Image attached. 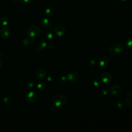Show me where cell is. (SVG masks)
Wrapping results in <instances>:
<instances>
[{"label":"cell","instance_id":"1","mask_svg":"<svg viewBox=\"0 0 132 132\" xmlns=\"http://www.w3.org/2000/svg\"><path fill=\"white\" fill-rule=\"evenodd\" d=\"M124 50L123 45L120 43H114L110 46L109 48V52L110 55L113 56H117L121 54Z\"/></svg>","mask_w":132,"mask_h":132},{"label":"cell","instance_id":"2","mask_svg":"<svg viewBox=\"0 0 132 132\" xmlns=\"http://www.w3.org/2000/svg\"><path fill=\"white\" fill-rule=\"evenodd\" d=\"M67 102L66 96L62 94H56L53 98V104L57 107H61L64 105Z\"/></svg>","mask_w":132,"mask_h":132},{"label":"cell","instance_id":"3","mask_svg":"<svg viewBox=\"0 0 132 132\" xmlns=\"http://www.w3.org/2000/svg\"><path fill=\"white\" fill-rule=\"evenodd\" d=\"M27 34L29 38H35L40 36L41 34V30L38 26H32L28 28L27 30Z\"/></svg>","mask_w":132,"mask_h":132},{"label":"cell","instance_id":"4","mask_svg":"<svg viewBox=\"0 0 132 132\" xmlns=\"http://www.w3.org/2000/svg\"><path fill=\"white\" fill-rule=\"evenodd\" d=\"M80 77V73L76 71H72L67 75V79L68 81L71 83L77 82L79 80Z\"/></svg>","mask_w":132,"mask_h":132},{"label":"cell","instance_id":"5","mask_svg":"<svg viewBox=\"0 0 132 132\" xmlns=\"http://www.w3.org/2000/svg\"><path fill=\"white\" fill-rule=\"evenodd\" d=\"M37 98V94L35 91L29 92L26 96V101L27 103L32 104L35 103Z\"/></svg>","mask_w":132,"mask_h":132},{"label":"cell","instance_id":"6","mask_svg":"<svg viewBox=\"0 0 132 132\" xmlns=\"http://www.w3.org/2000/svg\"><path fill=\"white\" fill-rule=\"evenodd\" d=\"M54 32L55 34L58 37H61L65 34V29L62 25H57L54 28Z\"/></svg>","mask_w":132,"mask_h":132},{"label":"cell","instance_id":"7","mask_svg":"<svg viewBox=\"0 0 132 132\" xmlns=\"http://www.w3.org/2000/svg\"><path fill=\"white\" fill-rule=\"evenodd\" d=\"M112 78V76L111 73L109 72H105L103 73L101 76V79L102 82L104 83L110 82Z\"/></svg>","mask_w":132,"mask_h":132},{"label":"cell","instance_id":"8","mask_svg":"<svg viewBox=\"0 0 132 132\" xmlns=\"http://www.w3.org/2000/svg\"><path fill=\"white\" fill-rule=\"evenodd\" d=\"M47 45V43L44 39H41L39 40L36 44L35 48L37 51L43 50Z\"/></svg>","mask_w":132,"mask_h":132},{"label":"cell","instance_id":"9","mask_svg":"<svg viewBox=\"0 0 132 132\" xmlns=\"http://www.w3.org/2000/svg\"><path fill=\"white\" fill-rule=\"evenodd\" d=\"M41 24L42 27L46 29H49L52 26V22L48 18L43 19L42 20Z\"/></svg>","mask_w":132,"mask_h":132},{"label":"cell","instance_id":"10","mask_svg":"<svg viewBox=\"0 0 132 132\" xmlns=\"http://www.w3.org/2000/svg\"><path fill=\"white\" fill-rule=\"evenodd\" d=\"M109 61H110L109 58L107 56H102L99 59L98 61V63L100 67H106L109 64Z\"/></svg>","mask_w":132,"mask_h":132},{"label":"cell","instance_id":"11","mask_svg":"<svg viewBox=\"0 0 132 132\" xmlns=\"http://www.w3.org/2000/svg\"><path fill=\"white\" fill-rule=\"evenodd\" d=\"M10 30L9 28L6 27L2 28L0 30V36L4 39H7L10 36Z\"/></svg>","mask_w":132,"mask_h":132},{"label":"cell","instance_id":"12","mask_svg":"<svg viewBox=\"0 0 132 132\" xmlns=\"http://www.w3.org/2000/svg\"><path fill=\"white\" fill-rule=\"evenodd\" d=\"M121 91V87L118 85H114L111 86L110 89V93L114 95L119 94Z\"/></svg>","mask_w":132,"mask_h":132},{"label":"cell","instance_id":"13","mask_svg":"<svg viewBox=\"0 0 132 132\" xmlns=\"http://www.w3.org/2000/svg\"><path fill=\"white\" fill-rule=\"evenodd\" d=\"M36 76L39 79H44L46 77V72L42 69H38L36 71Z\"/></svg>","mask_w":132,"mask_h":132},{"label":"cell","instance_id":"14","mask_svg":"<svg viewBox=\"0 0 132 132\" xmlns=\"http://www.w3.org/2000/svg\"><path fill=\"white\" fill-rule=\"evenodd\" d=\"M125 101L126 104L128 106L132 107V92H128L126 94L125 97Z\"/></svg>","mask_w":132,"mask_h":132},{"label":"cell","instance_id":"15","mask_svg":"<svg viewBox=\"0 0 132 132\" xmlns=\"http://www.w3.org/2000/svg\"><path fill=\"white\" fill-rule=\"evenodd\" d=\"M35 43V41L34 40H32L30 38H25L22 41V43L24 46L32 45V44H34Z\"/></svg>","mask_w":132,"mask_h":132},{"label":"cell","instance_id":"16","mask_svg":"<svg viewBox=\"0 0 132 132\" xmlns=\"http://www.w3.org/2000/svg\"><path fill=\"white\" fill-rule=\"evenodd\" d=\"M125 45L127 48L132 47V37H128L126 39L125 41Z\"/></svg>","mask_w":132,"mask_h":132},{"label":"cell","instance_id":"17","mask_svg":"<svg viewBox=\"0 0 132 132\" xmlns=\"http://www.w3.org/2000/svg\"><path fill=\"white\" fill-rule=\"evenodd\" d=\"M46 86V83L44 81H41L37 85V88L40 91L44 90Z\"/></svg>","mask_w":132,"mask_h":132},{"label":"cell","instance_id":"18","mask_svg":"<svg viewBox=\"0 0 132 132\" xmlns=\"http://www.w3.org/2000/svg\"><path fill=\"white\" fill-rule=\"evenodd\" d=\"M9 22L8 19L6 16H3L0 18V23L3 26H6Z\"/></svg>","mask_w":132,"mask_h":132},{"label":"cell","instance_id":"19","mask_svg":"<svg viewBox=\"0 0 132 132\" xmlns=\"http://www.w3.org/2000/svg\"><path fill=\"white\" fill-rule=\"evenodd\" d=\"M101 84H102V80L101 78L96 77L93 80V84L95 87H99L101 85Z\"/></svg>","mask_w":132,"mask_h":132},{"label":"cell","instance_id":"20","mask_svg":"<svg viewBox=\"0 0 132 132\" xmlns=\"http://www.w3.org/2000/svg\"><path fill=\"white\" fill-rule=\"evenodd\" d=\"M44 14L46 16L50 17L53 14V10L51 8H47L45 10Z\"/></svg>","mask_w":132,"mask_h":132},{"label":"cell","instance_id":"21","mask_svg":"<svg viewBox=\"0 0 132 132\" xmlns=\"http://www.w3.org/2000/svg\"><path fill=\"white\" fill-rule=\"evenodd\" d=\"M59 107H57L56 105H55L54 104L50 105L49 106V109L51 111H53V112H56V111H59Z\"/></svg>","mask_w":132,"mask_h":132},{"label":"cell","instance_id":"22","mask_svg":"<svg viewBox=\"0 0 132 132\" xmlns=\"http://www.w3.org/2000/svg\"><path fill=\"white\" fill-rule=\"evenodd\" d=\"M45 36L47 39L51 40L53 37V34L52 31L49 30V31H47V32H46L45 34Z\"/></svg>","mask_w":132,"mask_h":132},{"label":"cell","instance_id":"23","mask_svg":"<svg viewBox=\"0 0 132 132\" xmlns=\"http://www.w3.org/2000/svg\"><path fill=\"white\" fill-rule=\"evenodd\" d=\"M117 107L118 108L122 109H124L125 107L126 103L125 102H124L123 101H120V102H119L117 103Z\"/></svg>","mask_w":132,"mask_h":132},{"label":"cell","instance_id":"24","mask_svg":"<svg viewBox=\"0 0 132 132\" xmlns=\"http://www.w3.org/2000/svg\"><path fill=\"white\" fill-rule=\"evenodd\" d=\"M67 78L65 76H62L61 77V78L59 80V83L61 85H64L67 84Z\"/></svg>","mask_w":132,"mask_h":132},{"label":"cell","instance_id":"25","mask_svg":"<svg viewBox=\"0 0 132 132\" xmlns=\"http://www.w3.org/2000/svg\"><path fill=\"white\" fill-rule=\"evenodd\" d=\"M34 82L32 81H28L26 83V87L28 89H30L34 87Z\"/></svg>","mask_w":132,"mask_h":132},{"label":"cell","instance_id":"26","mask_svg":"<svg viewBox=\"0 0 132 132\" xmlns=\"http://www.w3.org/2000/svg\"><path fill=\"white\" fill-rule=\"evenodd\" d=\"M3 104H4V105H8V104H9V103H10V100H9V98H8V97H4L3 99Z\"/></svg>","mask_w":132,"mask_h":132},{"label":"cell","instance_id":"27","mask_svg":"<svg viewBox=\"0 0 132 132\" xmlns=\"http://www.w3.org/2000/svg\"><path fill=\"white\" fill-rule=\"evenodd\" d=\"M96 64V62L94 60H91L89 62V65L91 67H95Z\"/></svg>","mask_w":132,"mask_h":132},{"label":"cell","instance_id":"28","mask_svg":"<svg viewBox=\"0 0 132 132\" xmlns=\"http://www.w3.org/2000/svg\"><path fill=\"white\" fill-rule=\"evenodd\" d=\"M47 45H48V47L52 48H53V47L54 46V44L53 42H50L48 43V44Z\"/></svg>","mask_w":132,"mask_h":132},{"label":"cell","instance_id":"29","mask_svg":"<svg viewBox=\"0 0 132 132\" xmlns=\"http://www.w3.org/2000/svg\"><path fill=\"white\" fill-rule=\"evenodd\" d=\"M108 90H107V89H103V90H102V93L103 94V95H106L107 94H108Z\"/></svg>","mask_w":132,"mask_h":132},{"label":"cell","instance_id":"30","mask_svg":"<svg viewBox=\"0 0 132 132\" xmlns=\"http://www.w3.org/2000/svg\"><path fill=\"white\" fill-rule=\"evenodd\" d=\"M47 80L48 81H52V78L51 76H48L47 77Z\"/></svg>","mask_w":132,"mask_h":132},{"label":"cell","instance_id":"31","mask_svg":"<svg viewBox=\"0 0 132 132\" xmlns=\"http://www.w3.org/2000/svg\"><path fill=\"white\" fill-rule=\"evenodd\" d=\"M23 2L24 3H28L29 2V0H23Z\"/></svg>","mask_w":132,"mask_h":132},{"label":"cell","instance_id":"32","mask_svg":"<svg viewBox=\"0 0 132 132\" xmlns=\"http://www.w3.org/2000/svg\"><path fill=\"white\" fill-rule=\"evenodd\" d=\"M14 2H20L21 0H12Z\"/></svg>","mask_w":132,"mask_h":132},{"label":"cell","instance_id":"33","mask_svg":"<svg viewBox=\"0 0 132 132\" xmlns=\"http://www.w3.org/2000/svg\"><path fill=\"white\" fill-rule=\"evenodd\" d=\"M2 65V61L0 60V68H1Z\"/></svg>","mask_w":132,"mask_h":132},{"label":"cell","instance_id":"34","mask_svg":"<svg viewBox=\"0 0 132 132\" xmlns=\"http://www.w3.org/2000/svg\"><path fill=\"white\" fill-rule=\"evenodd\" d=\"M120 1H122V2H125V1H126L127 0H120Z\"/></svg>","mask_w":132,"mask_h":132},{"label":"cell","instance_id":"35","mask_svg":"<svg viewBox=\"0 0 132 132\" xmlns=\"http://www.w3.org/2000/svg\"><path fill=\"white\" fill-rule=\"evenodd\" d=\"M1 101H0V106H1Z\"/></svg>","mask_w":132,"mask_h":132}]
</instances>
